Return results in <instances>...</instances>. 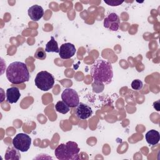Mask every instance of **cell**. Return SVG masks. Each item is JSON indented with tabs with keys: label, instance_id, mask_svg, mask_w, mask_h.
Wrapping results in <instances>:
<instances>
[{
	"label": "cell",
	"instance_id": "obj_1",
	"mask_svg": "<svg viewBox=\"0 0 160 160\" xmlns=\"http://www.w3.org/2000/svg\"><path fill=\"white\" fill-rule=\"evenodd\" d=\"M91 74L95 82L109 84L113 78L112 65L106 60L98 59L91 67Z\"/></svg>",
	"mask_w": 160,
	"mask_h": 160
},
{
	"label": "cell",
	"instance_id": "obj_2",
	"mask_svg": "<svg viewBox=\"0 0 160 160\" xmlns=\"http://www.w3.org/2000/svg\"><path fill=\"white\" fill-rule=\"evenodd\" d=\"M8 80L12 84H21L29 81L30 75L27 65L20 61L11 62L6 72Z\"/></svg>",
	"mask_w": 160,
	"mask_h": 160
},
{
	"label": "cell",
	"instance_id": "obj_3",
	"mask_svg": "<svg viewBox=\"0 0 160 160\" xmlns=\"http://www.w3.org/2000/svg\"><path fill=\"white\" fill-rule=\"evenodd\" d=\"M80 149L76 142L68 141L66 144L61 143L55 149L54 154L59 160H76L79 159Z\"/></svg>",
	"mask_w": 160,
	"mask_h": 160
},
{
	"label": "cell",
	"instance_id": "obj_4",
	"mask_svg": "<svg viewBox=\"0 0 160 160\" xmlns=\"http://www.w3.org/2000/svg\"><path fill=\"white\" fill-rule=\"evenodd\" d=\"M35 85L41 91H48L54 84V78L49 72L42 71L39 72L34 79Z\"/></svg>",
	"mask_w": 160,
	"mask_h": 160
},
{
	"label": "cell",
	"instance_id": "obj_5",
	"mask_svg": "<svg viewBox=\"0 0 160 160\" xmlns=\"http://www.w3.org/2000/svg\"><path fill=\"white\" fill-rule=\"evenodd\" d=\"M12 145L21 152L28 151L31 144V138L25 133H19L12 139Z\"/></svg>",
	"mask_w": 160,
	"mask_h": 160
},
{
	"label": "cell",
	"instance_id": "obj_6",
	"mask_svg": "<svg viewBox=\"0 0 160 160\" xmlns=\"http://www.w3.org/2000/svg\"><path fill=\"white\" fill-rule=\"evenodd\" d=\"M62 100L69 107H76L79 103V98L78 92L73 89L66 88L61 94Z\"/></svg>",
	"mask_w": 160,
	"mask_h": 160
},
{
	"label": "cell",
	"instance_id": "obj_7",
	"mask_svg": "<svg viewBox=\"0 0 160 160\" xmlns=\"http://www.w3.org/2000/svg\"><path fill=\"white\" fill-rule=\"evenodd\" d=\"M120 24V19L119 16L115 12L108 14L104 19V27L112 31L118 30Z\"/></svg>",
	"mask_w": 160,
	"mask_h": 160
},
{
	"label": "cell",
	"instance_id": "obj_8",
	"mask_svg": "<svg viewBox=\"0 0 160 160\" xmlns=\"http://www.w3.org/2000/svg\"><path fill=\"white\" fill-rule=\"evenodd\" d=\"M76 49L75 46L70 42L62 44L59 48V55L61 58L64 59H70L75 54Z\"/></svg>",
	"mask_w": 160,
	"mask_h": 160
},
{
	"label": "cell",
	"instance_id": "obj_9",
	"mask_svg": "<svg viewBox=\"0 0 160 160\" xmlns=\"http://www.w3.org/2000/svg\"><path fill=\"white\" fill-rule=\"evenodd\" d=\"M92 114V110L88 105L80 102L76 106V115L79 119H86L91 116Z\"/></svg>",
	"mask_w": 160,
	"mask_h": 160
},
{
	"label": "cell",
	"instance_id": "obj_10",
	"mask_svg": "<svg viewBox=\"0 0 160 160\" xmlns=\"http://www.w3.org/2000/svg\"><path fill=\"white\" fill-rule=\"evenodd\" d=\"M28 15L30 18L34 21L40 20L44 15V9L39 5H33L31 6L28 11Z\"/></svg>",
	"mask_w": 160,
	"mask_h": 160
},
{
	"label": "cell",
	"instance_id": "obj_11",
	"mask_svg": "<svg viewBox=\"0 0 160 160\" xmlns=\"http://www.w3.org/2000/svg\"><path fill=\"white\" fill-rule=\"evenodd\" d=\"M20 96L19 90L16 87H11L6 90V99L10 104L17 102Z\"/></svg>",
	"mask_w": 160,
	"mask_h": 160
},
{
	"label": "cell",
	"instance_id": "obj_12",
	"mask_svg": "<svg viewBox=\"0 0 160 160\" xmlns=\"http://www.w3.org/2000/svg\"><path fill=\"white\" fill-rule=\"evenodd\" d=\"M145 138L147 142L149 145L154 146L159 142L160 140V134L158 131L155 129H151L146 132Z\"/></svg>",
	"mask_w": 160,
	"mask_h": 160
},
{
	"label": "cell",
	"instance_id": "obj_13",
	"mask_svg": "<svg viewBox=\"0 0 160 160\" xmlns=\"http://www.w3.org/2000/svg\"><path fill=\"white\" fill-rule=\"evenodd\" d=\"M4 159L6 160H14V159H20L21 154L19 152V150H18L14 147L9 146L5 152Z\"/></svg>",
	"mask_w": 160,
	"mask_h": 160
},
{
	"label": "cell",
	"instance_id": "obj_14",
	"mask_svg": "<svg viewBox=\"0 0 160 160\" xmlns=\"http://www.w3.org/2000/svg\"><path fill=\"white\" fill-rule=\"evenodd\" d=\"M46 52H58L59 51V48L58 47V42L55 40L53 36L51 37L50 41H49L46 44L45 48Z\"/></svg>",
	"mask_w": 160,
	"mask_h": 160
},
{
	"label": "cell",
	"instance_id": "obj_15",
	"mask_svg": "<svg viewBox=\"0 0 160 160\" xmlns=\"http://www.w3.org/2000/svg\"><path fill=\"white\" fill-rule=\"evenodd\" d=\"M55 109L56 111L64 114L69 111V106L63 101H58L55 105Z\"/></svg>",
	"mask_w": 160,
	"mask_h": 160
},
{
	"label": "cell",
	"instance_id": "obj_16",
	"mask_svg": "<svg viewBox=\"0 0 160 160\" xmlns=\"http://www.w3.org/2000/svg\"><path fill=\"white\" fill-rule=\"evenodd\" d=\"M34 57H35V58L40 59V60L45 59L46 58V51L44 50V49L42 48H38L34 53Z\"/></svg>",
	"mask_w": 160,
	"mask_h": 160
},
{
	"label": "cell",
	"instance_id": "obj_17",
	"mask_svg": "<svg viewBox=\"0 0 160 160\" xmlns=\"http://www.w3.org/2000/svg\"><path fill=\"white\" fill-rule=\"evenodd\" d=\"M143 87L142 82L139 79L133 80L131 82V88L135 91H139Z\"/></svg>",
	"mask_w": 160,
	"mask_h": 160
},
{
	"label": "cell",
	"instance_id": "obj_18",
	"mask_svg": "<svg viewBox=\"0 0 160 160\" xmlns=\"http://www.w3.org/2000/svg\"><path fill=\"white\" fill-rule=\"evenodd\" d=\"M104 2L107 4L109 6H119L121 5L123 2L124 1H106V0H104Z\"/></svg>",
	"mask_w": 160,
	"mask_h": 160
},
{
	"label": "cell",
	"instance_id": "obj_19",
	"mask_svg": "<svg viewBox=\"0 0 160 160\" xmlns=\"http://www.w3.org/2000/svg\"><path fill=\"white\" fill-rule=\"evenodd\" d=\"M159 105H160V104H159V100L154 102V103H153V107L157 111H159Z\"/></svg>",
	"mask_w": 160,
	"mask_h": 160
}]
</instances>
